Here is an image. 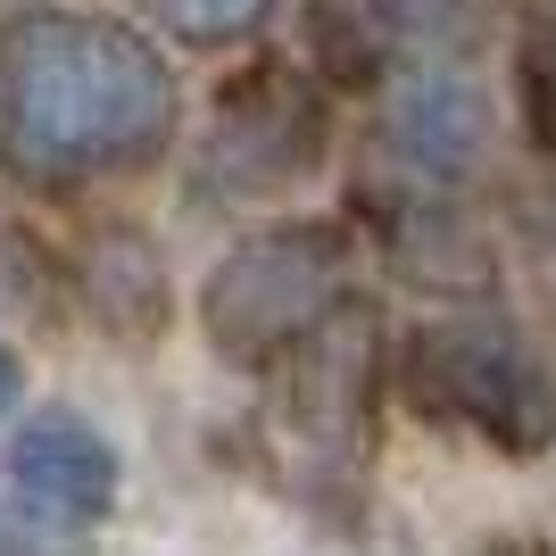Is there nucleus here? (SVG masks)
Segmentation results:
<instances>
[{
    "instance_id": "obj_1",
    "label": "nucleus",
    "mask_w": 556,
    "mask_h": 556,
    "mask_svg": "<svg viewBox=\"0 0 556 556\" xmlns=\"http://www.w3.org/2000/svg\"><path fill=\"white\" fill-rule=\"evenodd\" d=\"M175 141V75L134 25L17 17L0 34V159L25 184L67 191L134 175Z\"/></svg>"
},
{
    "instance_id": "obj_2",
    "label": "nucleus",
    "mask_w": 556,
    "mask_h": 556,
    "mask_svg": "<svg viewBox=\"0 0 556 556\" xmlns=\"http://www.w3.org/2000/svg\"><path fill=\"white\" fill-rule=\"evenodd\" d=\"M399 382L432 424H465L507 457H532L556 441V382L532 349L490 316H441V325L407 332Z\"/></svg>"
},
{
    "instance_id": "obj_3",
    "label": "nucleus",
    "mask_w": 556,
    "mask_h": 556,
    "mask_svg": "<svg viewBox=\"0 0 556 556\" xmlns=\"http://www.w3.org/2000/svg\"><path fill=\"white\" fill-rule=\"evenodd\" d=\"M349 257L332 225H275L250 232L241 250L216 257L208 291H200V325L225 357H282V349L316 332L349 300Z\"/></svg>"
},
{
    "instance_id": "obj_4",
    "label": "nucleus",
    "mask_w": 556,
    "mask_h": 556,
    "mask_svg": "<svg viewBox=\"0 0 556 556\" xmlns=\"http://www.w3.org/2000/svg\"><path fill=\"white\" fill-rule=\"evenodd\" d=\"M316 159H325V100L307 92L291 67H250L216 100V134H208L200 184L232 191V200H257V191L300 184Z\"/></svg>"
},
{
    "instance_id": "obj_5",
    "label": "nucleus",
    "mask_w": 556,
    "mask_h": 556,
    "mask_svg": "<svg viewBox=\"0 0 556 556\" xmlns=\"http://www.w3.org/2000/svg\"><path fill=\"white\" fill-rule=\"evenodd\" d=\"M282 416L316 457H341L357 465L366 448V424H374V374H382V316L366 300H341L316 332L282 349Z\"/></svg>"
},
{
    "instance_id": "obj_6",
    "label": "nucleus",
    "mask_w": 556,
    "mask_h": 556,
    "mask_svg": "<svg viewBox=\"0 0 556 556\" xmlns=\"http://www.w3.org/2000/svg\"><path fill=\"white\" fill-rule=\"evenodd\" d=\"M9 490L34 523H59V532H84L116 507V448L100 441L84 416L67 407H42V416L17 432L9 448Z\"/></svg>"
},
{
    "instance_id": "obj_7",
    "label": "nucleus",
    "mask_w": 556,
    "mask_h": 556,
    "mask_svg": "<svg viewBox=\"0 0 556 556\" xmlns=\"http://www.w3.org/2000/svg\"><path fill=\"white\" fill-rule=\"evenodd\" d=\"M391 150L432 184L473 175L490 150V100L473 92V75H448V67L407 75L391 92Z\"/></svg>"
},
{
    "instance_id": "obj_8",
    "label": "nucleus",
    "mask_w": 556,
    "mask_h": 556,
    "mask_svg": "<svg viewBox=\"0 0 556 556\" xmlns=\"http://www.w3.org/2000/svg\"><path fill=\"white\" fill-rule=\"evenodd\" d=\"M92 300H100V316L109 325H125V332H159V307H166V291H159V250L141 241V232H100L92 241Z\"/></svg>"
},
{
    "instance_id": "obj_9",
    "label": "nucleus",
    "mask_w": 556,
    "mask_h": 556,
    "mask_svg": "<svg viewBox=\"0 0 556 556\" xmlns=\"http://www.w3.org/2000/svg\"><path fill=\"white\" fill-rule=\"evenodd\" d=\"M391 250H399V266H407L416 282H482L490 275V266H482V241L465 232L457 208H399Z\"/></svg>"
},
{
    "instance_id": "obj_10",
    "label": "nucleus",
    "mask_w": 556,
    "mask_h": 556,
    "mask_svg": "<svg viewBox=\"0 0 556 556\" xmlns=\"http://www.w3.org/2000/svg\"><path fill=\"white\" fill-rule=\"evenodd\" d=\"M307 67L332 75V84H374L382 75V50H374V25L349 9V0H307Z\"/></svg>"
},
{
    "instance_id": "obj_11",
    "label": "nucleus",
    "mask_w": 556,
    "mask_h": 556,
    "mask_svg": "<svg viewBox=\"0 0 556 556\" xmlns=\"http://www.w3.org/2000/svg\"><path fill=\"white\" fill-rule=\"evenodd\" d=\"M134 9L150 25H166L175 42H191V50H225V42H241V34H257L282 0H134Z\"/></svg>"
},
{
    "instance_id": "obj_12",
    "label": "nucleus",
    "mask_w": 556,
    "mask_h": 556,
    "mask_svg": "<svg viewBox=\"0 0 556 556\" xmlns=\"http://www.w3.org/2000/svg\"><path fill=\"white\" fill-rule=\"evenodd\" d=\"M523 125L540 150H556V17L523 34Z\"/></svg>"
},
{
    "instance_id": "obj_13",
    "label": "nucleus",
    "mask_w": 556,
    "mask_h": 556,
    "mask_svg": "<svg viewBox=\"0 0 556 556\" xmlns=\"http://www.w3.org/2000/svg\"><path fill=\"white\" fill-rule=\"evenodd\" d=\"M17 382H25V374H17V349L0 341V416H9V407H17Z\"/></svg>"
},
{
    "instance_id": "obj_14",
    "label": "nucleus",
    "mask_w": 556,
    "mask_h": 556,
    "mask_svg": "<svg viewBox=\"0 0 556 556\" xmlns=\"http://www.w3.org/2000/svg\"><path fill=\"white\" fill-rule=\"evenodd\" d=\"M391 17H441V9H457V0H382Z\"/></svg>"
}]
</instances>
